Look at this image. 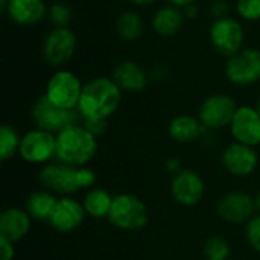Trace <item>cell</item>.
Listing matches in <instances>:
<instances>
[{"label":"cell","instance_id":"22","mask_svg":"<svg viewBox=\"0 0 260 260\" xmlns=\"http://www.w3.org/2000/svg\"><path fill=\"white\" fill-rule=\"evenodd\" d=\"M56 203L58 198L50 190H35L27 198L26 210L32 219L49 221L56 207Z\"/></svg>","mask_w":260,"mask_h":260},{"label":"cell","instance_id":"13","mask_svg":"<svg viewBox=\"0 0 260 260\" xmlns=\"http://www.w3.org/2000/svg\"><path fill=\"white\" fill-rule=\"evenodd\" d=\"M256 210V200L241 190L225 193L218 203V215L229 224H247Z\"/></svg>","mask_w":260,"mask_h":260},{"label":"cell","instance_id":"9","mask_svg":"<svg viewBox=\"0 0 260 260\" xmlns=\"http://www.w3.org/2000/svg\"><path fill=\"white\" fill-rule=\"evenodd\" d=\"M225 76L236 87H248L260 81V50L244 47L225 62Z\"/></svg>","mask_w":260,"mask_h":260},{"label":"cell","instance_id":"38","mask_svg":"<svg viewBox=\"0 0 260 260\" xmlns=\"http://www.w3.org/2000/svg\"><path fill=\"white\" fill-rule=\"evenodd\" d=\"M254 200H256V209H257V212L260 213V190H259V193L256 195V198H254Z\"/></svg>","mask_w":260,"mask_h":260},{"label":"cell","instance_id":"40","mask_svg":"<svg viewBox=\"0 0 260 260\" xmlns=\"http://www.w3.org/2000/svg\"><path fill=\"white\" fill-rule=\"evenodd\" d=\"M259 146H260V145H259Z\"/></svg>","mask_w":260,"mask_h":260},{"label":"cell","instance_id":"26","mask_svg":"<svg viewBox=\"0 0 260 260\" xmlns=\"http://www.w3.org/2000/svg\"><path fill=\"white\" fill-rule=\"evenodd\" d=\"M232 254V247L222 236H213L204 244V259L206 260H229Z\"/></svg>","mask_w":260,"mask_h":260},{"label":"cell","instance_id":"19","mask_svg":"<svg viewBox=\"0 0 260 260\" xmlns=\"http://www.w3.org/2000/svg\"><path fill=\"white\" fill-rule=\"evenodd\" d=\"M186 20L187 18L181 8H177L174 5H165L154 12L151 27L157 35L169 38L177 35L183 29Z\"/></svg>","mask_w":260,"mask_h":260},{"label":"cell","instance_id":"36","mask_svg":"<svg viewBox=\"0 0 260 260\" xmlns=\"http://www.w3.org/2000/svg\"><path fill=\"white\" fill-rule=\"evenodd\" d=\"M126 2L134 6H149V5L155 3L157 0H126Z\"/></svg>","mask_w":260,"mask_h":260},{"label":"cell","instance_id":"7","mask_svg":"<svg viewBox=\"0 0 260 260\" xmlns=\"http://www.w3.org/2000/svg\"><path fill=\"white\" fill-rule=\"evenodd\" d=\"M209 38L212 47L218 53L230 58L244 49L245 29L238 18L225 15L213 20L209 30Z\"/></svg>","mask_w":260,"mask_h":260},{"label":"cell","instance_id":"16","mask_svg":"<svg viewBox=\"0 0 260 260\" xmlns=\"http://www.w3.org/2000/svg\"><path fill=\"white\" fill-rule=\"evenodd\" d=\"M85 216L87 212L82 203L70 197H62L58 198L56 207L49 219V224L59 233H70L84 224Z\"/></svg>","mask_w":260,"mask_h":260},{"label":"cell","instance_id":"8","mask_svg":"<svg viewBox=\"0 0 260 260\" xmlns=\"http://www.w3.org/2000/svg\"><path fill=\"white\" fill-rule=\"evenodd\" d=\"M238 110L236 101L227 93H215L207 96L198 110V119L209 131L230 126Z\"/></svg>","mask_w":260,"mask_h":260},{"label":"cell","instance_id":"15","mask_svg":"<svg viewBox=\"0 0 260 260\" xmlns=\"http://www.w3.org/2000/svg\"><path fill=\"white\" fill-rule=\"evenodd\" d=\"M259 165V155L253 146L233 142L222 152V166L235 177L245 178L254 174Z\"/></svg>","mask_w":260,"mask_h":260},{"label":"cell","instance_id":"11","mask_svg":"<svg viewBox=\"0 0 260 260\" xmlns=\"http://www.w3.org/2000/svg\"><path fill=\"white\" fill-rule=\"evenodd\" d=\"M56 134L34 128L21 136L18 155L30 165H44L55 158Z\"/></svg>","mask_w":260,"mask_h":260},{"label":"cell","instance_id":"37","mask_svg":"<svg viewBox=\"0 0 260 260\" xmlns=\"http://www.w3.org/2000/svg\"><path fill=\"white\" fill-rule=\"evenodd\" d=\"M0 9L3 14H6V9H8V0H0Z\"/></svg>","mask_w":260,"mask_h":260},{"label":"cell","instance_id":"2","mask_svg":"<svg viewBox=\"0 0 260 260\" xmlns=\"http://www.w3.org/2000/svg\"><path fill=\"white\" fill-rule=\"evenodd\" d=\"M38 180L47 190L69 197L82 189H91L96 183V174L87 166H70L56 161L44 165Z\"/></svg>","mask_w":260,"mask_h":260},{"label":"cell","instance_id":"23","mask_svg":"<svg viewBox=\"0 0 260 260\" xmlns=\"http://www.w3.org/2000/svg\"><path fill=\"white\" fill-rule=\"evenodd\" d=\"M113 195L102 189V187H91L84 197V209L88 216L101 219V218H108L111 204H113Z\"/></svg>","mask_w":260,"mask_h":260},{"label":"cell","instance_id":"30","mask_svg":"<svg viewBox=\"0 0 260 260\" xmlns=\"http://www.w3.org/2000/svg\"><path fill=\"white\" fill-rule=\"evenodd\" d=\"M82 125H84L93 136H96V137L102 136V134L105 133L107 126H108L107 120H102V119H84V120H82Z\"/></svg>","mask_w":260,"mask_h":260},{"label":"cell","instance_id":"18","mask_svg":"<svg viewBox=\"0 0 260 260\" xmlns=\"http://www.w3.org/2000/svg\"><path fill=\"white\" fill-rule=\"evenodd\" d=\"M111 78L114 79V82L119 85L122 91H129V93H139L145 90L149 82L148 72L134 61L119 62L114 67Z\"/></svg>","mask_w":260,"mask_h":260},{"label":"cell","instance_id":"14","mask_svg":"<svg viewBox=\"0 0 260 260\" xmlns=\"http://www.w3.org/2000/svg\"><path fill=\"white\" fill-rule=\"evenodd\" d=\"M230 133L238 143L248 146L260 145V113L256 107L241 105L238 107L233 120L230 123Z\"/></svg>","mask_w":260,"mask_h":260},{"label":"cell","instance_id":"4","mask_svg":"<svg viewBox=\"0 0 260 260\" xmlns=\"http://www.w3.org/2000/svg\"><path fill=\"white\" fill-rule=\"evenodd\" d=\"M110 224L123 232H137L146 227L149 212L143 200L133 193H119L113 198L108 213Z\"/></svg>","mask_w":260,"mask_h":260},{"label":"cell","instance_id":"35","mask_svg":"<svg viewBox=\"0 0 260 260\" xmlns=\"http://www.w3.org/2000/svg\"><path fill=\"white\" fill-rule=\"evenodd\" d=\"M168 2V5H174V6H177V8H186V6H189V5H195L197 3V0H166Z\"/></svg>","mask_w":260,"mask_h":260},{"label":"cell","instance_id":"20","mask_svg":"<svg viewBox=\"0 0 260 260\" xmlns=\"http://www.w3.org/2000/svg\"><path fill=\"white\" fill-rule=\"evenodd\" d=\"M168 133L171 139L178 143H192L198 139H203L210 131L201 123L198 117L190 114H180L169 122Z\"/></svg>","mask_w":260,"mask_h":260},{"label":"cell","instance_id":"10","mask_svg":"<svg viewBox=\"0 0 260 260\" xmlns=\"http://www.w3.org/2000/svg\"><path fill=\"white\" fill-rule=\"evenodd\" d=\"M78 47V40L70 27H53L44 38L41 53L49 66L61 67L67 64Z\"/></svg>","mask_w":260,"mask_h":260},{"label":"cell","instance_id":"27","mask_svg":"<svg viewBox=\"0 0 260 260\" xmlns=\"http://www.w3.org/2000/svg\"><path fill=\"white\" fill-rule=\"evenodd\" d=\"M49 18L53 27H69L73 18V9L66 2H56L49 8Z\"/></svg>","mask_w":260,"mask_h":260},{"label":"cell","instance_id":"6","mask_svg":"<svg viewBox=\"0 0 260 260\" xmlns=\"http://www.w3.org/2000/svg\"><path fill=\"white\" fill-rule=\"evenodd\" d=\"M84 84L70 70L59 69L47 81L44 96L59 108L76 110Z\"/></svg>","mask_w":260,"mask_h":260},{"label":"cell","instance_id":"12","mask_svg":"<svg viewBox=\"0 0 260 260\" xmlns=\"http://www.w3.org/2000/svg\"><path fill=\"white\" fill-rule=\"evenodd\" d=\"M204 192L206 184L203 177L192 169H183L180 174L172 177L171 195L174 201L183 207L197 206L203 200Z\"/></svg>","mask_w":260,"mask_h":260},{"label":"cell","instance_id":"24","mask_svg":"<svg viewBox=\"0 0 260 260\" xmlns=\"http://www.w3.org/2000/svg\"><path fill=\"white\" fill-rule=\"evenodd\" d=\"M145 23L139 12L125 11L116 20V32L123 41H136L143 35Z\"/></svg>","mask_w":260,"mask_h":260},{"label":"cell","instance_id":"32","mask_svg":"<svg viewBox=\"0 0 260 260\" xmlns=\"http://www.w3.org/2000/svg\"><path fill=\"white\" fill-rule=\"evenodd\" d=\"M227 9H229V3H227L225 0H213L212 5H210V11H212V14L215 15V18L225 17Z\"/></svg>","mask_w":260,"mask_h":260},{"label":"cell","instance_id":"28","mask_svg":"<svg viewBox=\"0 0 260 260\" xmlns=\"http://www.w3.org/2000/svg\"><path fill=\"white\" fill-rule=\"evenodd\" d=\"M236 12L245 21H259L260 0H236Z\"/></svg>","mask_w":260,"mask_h":260},{"label":"cell","instance_id":"33","mask_svg":"<svg viewBox=\"0 0 260 260\" xmlns=\"http://www.w3.org/2000/svg\"><path fill=\"white\" fill-rule=\"evenodd\" d=\"M165 169H166V172H168V174H171V175L174 177V175H177V174H180V172L183 171V166H181V161H180L178 158L171 157V158H168V160H166V163H165Z\"/></svg>","mask_w":260,"mask_h":260},{"label":"cell","instance_id":"21","mask_svg":"<svg viewBox=\"0 0 260 260\" xmlns=\"http://www.w3.org/2000/svg\"><path fill=\"white\" fill-rule=\"evenodd\" d=\"M30 215L20 207H9L0 215V235L14 244L21 241L30 230Z\"/></svg>","mask_w":260,"mask_h":260},{"label":"cell","instance_id":"34","mask_svg":"<svg viewBox=\"0 0 260 260\" xmlns=\"http://www.w3.org/2000/svg\"><path fill=\"white\" fill-rule=\"evenodd\" d=\"M183 12H184L186 18H193V17H197V15H198V6H197V3L183 8Z\"/></svg>","mask_w":260,"mask_h":260},{"label":"cell","instance_id":"25","mask_svg":"<svg viewBox=\"0 0 260 260\" xmlns=\"http://www.w3.org/2000/svg\"><path fill=\"white\" fill-rule=\"evenodd\" d=\"M21 137L18 136L17 129L11 125L0 126V157L3 161L15 157L20 151Z\"/></svg>","mask_w":260,"mask_h":260},{"label":"cell","instance_id":"1","mask_svg":"<svg viewBox=\"0 0 260 260\" xmlns=\"http://www.w3.org/2000/svg\"><path fill=\"white\" fill-rule=\"evenodd\" d=\"M122 90L108 76H96L84 84L78 113L84 119L108 120L122 104Z\"/></svg>","mask_w":260,"mask_h":260},{"label":"cell","instance_id":"39","mask_svg":"<svg viewBox=\"0 0 260 260\" xmlns=\"http://www.w3.org/2000/svg\"><path fill=\"white\" fill-rule=\"evenodd\" d=\"M256 108L259 110V113H260V98H259V101H257V105H256Z\"/></svg>","mask_w":260,"mask_h":260},{"label":"cell","instance_id":"29","mask_svg":"<svg viewBox=\"0 0 260 260\" xmlns=\"http://www.w3.org/2000/svg\"><path fill=\"white\" fill-rule=\"evenodd\" d=\"M245 238L248 245L260 253V213L254 215L247 224H245Z\"/></svg>","mask_w":260,"mask_h":260},{"label":"cell","instance_id":"31","mask_svg":"<svg viewBox=\"0 0 260 260\" xmlns=\"http://www.w3.org/2000/svg\"><path fill=\"white\" fill-rule=\"evenodd\" d=\"M15 256L14 242L0 235V260H12Z\"/></svg>","mask_w":260,"mask_h":260},{"label":"cell","instance_id":"17","mask_svg":"<svg viewBox=\"0 0 260 260\" xmlns=\"http://www.w3.org/2000/svg\"><path fill=\"white\" fill-rule=\"evenodd\" d=\"M6 15L18 26H35L49 15V9L44 0H8Z\"/></svg>","mask_w":260,"mask_h":260},{"label":"cell","instance_id":"5","mask_svg":"<svg viewBox=\"0 0 260 260\" xmlns=\"http://www.w3.org/2000/svg\"><path fill=\"white\" fill-rule=\"evenodd\" d=\"M30 117L35 125V128L58 134L67 126L81 123L82 117L78 113V110H64L52 104L44 94L40 96L32 108H30Z\"/></svg>","mask_w":260,"mask_h":260},{"label":"cell","instance_id":"3","mask_svg":"<svg viewBox=\"0 0 260 260\" xmlns=\"http://www.w3.org/2000/svg\"><path fill=\"white\" fill-rule=\"evenodd\" d=\"M98 152V137L82 123L64 128L56 134V154L59 163L70 166H85Z\"/></svg>","mask_w":260,"mask_h":260}]
</instances>
